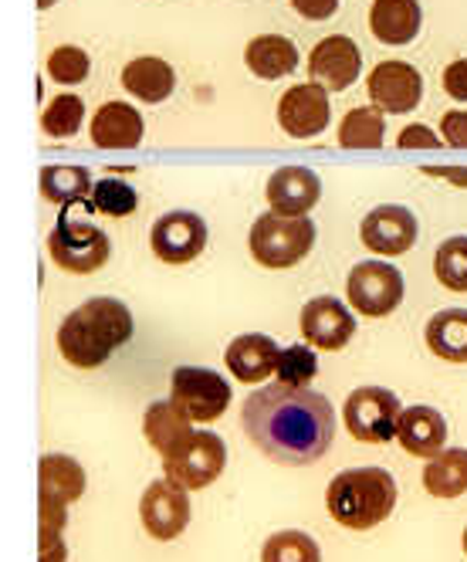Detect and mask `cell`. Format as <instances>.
I'll return each mask as SVG.
<instances>
[{"label": "cell", "instance_id": "2", "mask_svg": "<svg viewBox=\"0 0 467 562\" xmlns=\"http://www.w3.org/2000/svg\"><path fill=\"white\" fill-rule=\"evenodd\" d=\"M133 339V312L119 299H89L68 312L58 326V352L78 370H95Z\"/></svg>", "mask_w": 467, "mask_h": 562}, {"label": "cell", "instance_id": "27", "mask_svg": "<svg viewBox=\"0 0 467 562\" xmlns=\"http://www.w3.org/2000/svg\"><path fill=\"white\" fill-rule=\"evenodd\" d=\"M244 61L258 78H282L298 68V48L282 34H261L248 45Z\"/></svg>", "mask_w": 467, "mask_h": 562}, {"label": "cell", "instance_id": "17", "mask_svg": "<svg viewBox=\"0 0 467 562\" xmlns=\"http://www.w3.org/2000/svg\"><path fill=\"white\" fill-rule=\"evenodd\" d=\"M267 204L282 217H308V211L319 204L322 183L319 173L308 167H282L267 177Z\"/></svg>", "mask_w": 467, "mask_h": 562}, {"label": "cell", "instance_id": "26", "mask_svg": "<svg viewBox=\"0 0 467 562\" xmlns=\"http://www.w3.org/2000/svg\"><path fill=\"white\" fill-rule=\"evenodd\" d=\"M423 488L434 498H460L467 492V448H444L426 461Z\"/></svg>", "mask_w": 467, "mask_h": 562}, {"label": "cell", "instance_id": "10", "mask_svg": "<svg viewBox=\"0 0 467 562\" xmlns=\"http://www.w3.org/2000/svg\"><path fill=\"white\" fill-rule=\"evenodd\" d=\"M139 518H143L146 536H152L156 542H173L190 526V495H186V488L173 485L170 477L152 481V485H146V492L139 498Z\"/></svg>", "mask_w": 467, "mask_h": 562}, {"label": "cell", "instance_id": "42", "mask_svg": "<svg viewBox=\"0 0 467 562\" xmlns=\"http://www.w3.org/2000/svg\"><path fill=\"white\" fill-rule=\"evenodd\" d=\"M68 546L65 539H42V562H65Z\"/></svg>", "mask_w": 467, "mask_h": 562}, {"label": "cell", "instance_id": "18", "mask_svg": "<svg viewBox=\"0 0 467 562\" xmlns=\"http://www.w3.org/2000/svg\"><path fill=\"white\" fill-rule=\"evenodd\" d=\"M224 359H227V370L234 373V380L254 386V383H264L267 376L278 373L282 349H278V342L271 339V336L244 333V336H238L227 346Z\"/></svg>", "mask_w": 467, "mask_h": 562}, {"label": "cell", "instance_id": "34", "mask_svg": "<svg viewBox=\"0 0 467 562\" xmlns=\"http://www.w3.org/2000/svg\"><path fill=\"white\" fill-rule=\"evenodd\" d=\"M319 373V359L311 352V346H288L282 349V359H278V383L285 386H295V390H308V383L316 380Z\"/></svg>", "mask_w": 467, "mask_h": 562}, {"label": "cell", "instance_id": "43", "mask_svg": "<svg viewBox=\"0 0 467 562\" xmlns=\"http://www.w3.org/2000/svg\"><path fill=\"white\" fill-rule=\"evenodd\" d=\"M52 4H55V0H37V8H42V11H45V8H52Z\"/></svg>", "mask_w": 467, "mask_h": 562}, {"label": "cell", "instance_id": "6", "mask_svg": "<svg viewBox=\"0 0 467 562\" xmlns=\"http://www.w3.org/2000/svg\"><path fill=\"white\" fill-rule=\"evenodd\" d=\"M400 396L386 386H360L345 396L342 407V424L363 445H386V440L397 437L400 424Z\"/></svg>", "mask_w": 467, "mask_h": 562}, {"label": "cell", "instance_id": "8", "mask_svg": "<svg viewBox=\"0 0 467 562\" xmlns=\"http://www.w3.org/2000/svg\"><path fill=\"white\" fill-rule=\"evenodd\" d=\"M345 299L363 318H383L403 302V274L389 261H363L345 278Z\"/></svg>", "mask_w": 467, "mask_h": 562}, {"label": "cell", "instance_id": "16", "mask_svg": "<svg viewBox=\"0 0 467 562\" xmlns=\"http://www.w3.org/2000/svg\"><path fill=\"white\" fill-rule=\"evenodd\" d=\"M360 68H363V55H360L356 42H349L342 34L326 37V42H319L308 55L311 78L329 92H342L353 86L360 78Z\"/></svg>", "mask_w": 467, "mask_h": 562}, {"label": "cell", "instance_id": "32", "mask_svg": "<svg viewBox=\"0 0 467 562\" xmlns=\"http://www.w3.org/2000/svg\"><path fill=\"white\" fill-rule=\"evenodd\" d=\"M82 123H86V102L78 95H68V92L52 99V105L42 115V130L55 139L75 136L78 130H82Z\"/></svg>", "mask_w": 467, "mask_h": 562}, {"label": "cell", "instance_id": "1", "mask_svg": "<svg viewBox=\"0 0 467 562\" xmlns=\"http://www.w3.org/2000/svg\"><path fill=\"white\" fill-rule=\"evenodd\" d=\"M251 445L275 464L301 468L319 461L335 440V411L319 390L271 383L254 390L241 411Z\"/></svg>", "mask_w": 467, "mask_h": 562}, {"label": "cell", "instance_id": "11", "mask_svg": "<svg viewBox=\"0 0 467 562\" xmlns=\"http://www.w3.org/2000/svg\"><path fill=\"white\" fill-rule=\"evenodd\" d=\"M149 245H152V255L167 265H190L207 248V224L193 211L163 214L149 231Z\"/></svg>", "mask_w": 467, "mask_h": 562}, {"label": "cell", "instance_id": "3", "mask_svg": "<svg viewBox=\"0 0 467 562\" xmlns=\"http://www.w3.org/2000/svg\"><path fill=\"white\" fill-rule=\"evenodd\" d=\"M326 508L345 529H376L397 508V481L386 468L339 471L326 488Z\"/></svg>", "mask_w": 467, "mask_h": 562}, {"label": "cell", "instance_id": "39", "mask_svg": "<svg viewBox=\"0 0 467 562\" xmlns=\"http://www.w3.org/2000/svg\"><path fill=\"white\" fill-rule=\"evenodd\" d=\"M444 92L457 102H467V58L444 68Z\"/></svg>", "mask_w": 467, "mask_h": 562}, {"label": "cell", "instance_id": "9", "mask_svg": "<svg viewBox=\"0 0 467 562\" xmlns=\"http://www.w3.org/2000/svg\"><path fill=\"white\" fill-rule=\"evenodd\" d=\"M170 400L190 420L210 424L230 404V383L207 367H176L170 376Z\"/></svg>", "mask_w": 467, "mask_h": 562}, {"label": "cell", "instance_id": "21", "mask_svg": "<svg viewBox=\"0 0 467 562\" xmlns=\"http://www.w3.org/2000/svg\"><path fill=\"white\" fill-rule=\"evenodd\" d=\"M420 4L417 0H373L369 27L383 45H410L420 31Z\"/></svg>", "mask_w": 467, "mask_h": 562}, {"label": "cell", "instance_id": "33", "mask_svg": "<svg viewBox=\"0 0 467 562\" xmlns=\"http://www.w3.org/2000/svg\"><path fill=\"white\" fill-rule=\"evenodd\" d=\"M92 207H95L99 214H105V217H129V214H136V207H139V193H136L129 183H123V180L105 177V180H95Z\"/></svg>", "mask_w": 467, "mask_h": 562}, {"label": "cell", "instance_id": "35", "mask_svg": "<svg viewBox=\"0 0 467 562\" xmlns=\"http://www.w3.org/2000/svg\"><path fill=\"white\" fill-rule=\"evenodd\" d=\"M89 55L82 48H75V45H61L52 52L48 58V75L55 78V82L61 86H78V82H86L89 78Z\"/></svg>", "mask_w": 467, "mask_h": 562}, {"label": "cell", "instance_id": "12", "mask_svg": "<svg viewBox=\"0 0 467 562\" xmlns=\"http://www.w3.org/2000/svg\"><path fill=\"white\" fill-rule=\"evenodd\" d=\"M366 89H369L373 109L389 112V115H403V112H413L420 105L423 78L407 61H379L369 75Z\"/></svg>", "mask_w": 467, "mask_h": 562}, {"label": "cell", "instance_id": "7", "mask_svg": "<svg viewBox=\"0 0 467 562\" xmlns=\"http://www.w3.org/2000/svg\"><path fill=\"white\" fill-rule=\"evenodd\" d=\"M224 468H227V448L214 430H193L170 458H163L167 477L186 492L210 488L224 474Z\"/></svg>", "mask_w": 467, "mask_h": 562}, {"label": "cell", "instance_id": "24", "mask_svg": "<svg viewBox=\"0 0 467 562\" xmlns=\"http://www.w3.org/2000/svg\"><path fill=\"white\" fill-rule=\"evenodd\" d=\"M37 488H42V498L71 505L86 495V468L68 454H45Z\"/></svg>", "mask_w": 467, "mask_h": 562}, {"label": "cell", "instance_id": "28", "mask_svg": "<svg viewBox=\"0 0 467 562\" xmlns=\"http://www.w3.org/2000/svg\"><path fill=\"white\" fill-rule=\"evenodd\" d=\"M92 173L86 167H45L42 170V196L58 207H75L92 200Z\"/></svg>", "mask_w": 467, "mask_h": 562}, {"label": "cell", "instance_id": "13", "mask_svg": "<svg viewBox=\"0 0 467 562\" xmlns=\"http://www.w3.org/2000/svg\"><path fill=\"white\" fill-rule=\"evenodd\" d=\"M298 326H301V336H305L308 346L329 349V352L345 349L349 339L356 336V318H353V312H349L332 295H319V299L305 302Z\"/></svg>", "mask_w": 467, "mask_h": 562}, {"label": "cell", "instance_id": "5", "mask_svg": "<svg viewBox=\"0 0 467 562\" xmlns=\"http://www.w3.org/2000/svg\"><path fill=\"white\" fill-rule=\"evenodd\" d=\"M48 251H52V261L61 271L92 274L109 261L112 245H109V234L102 227H95L89 221H75L71 207H65L58 224L48 234Z\"/></svg>", "mask_w": 467, "mask_h": 562}, {"label": "cell", "instance_id": "19", "mask_svg": "<svg viewBox=\"0 0 467 562\" xmlns=\"http://www.w3.org/2000/svg\"><path fill=\"white\" fill-rule=\"evenodd\" d=\"M397 440L413 458H437L447 440V420L434 407H407L397 424Z\"/></svg>", "mask_w": 467, "mask_h": 562}, {"label": "cell", "instance_id": "4", "mask_svg": "<svg viewBox=\"0 0 467 562\" xmlns=\"http://www.w3.org/2000/svg\"><path fill=\"white\" fill-rule=\"evenodd\" d=\"M248 248L264 268H292L316 248V224L308 217H282L267 211L254 221Z\"/></svg>", "mask_w": 467, "mask_h": 562}, {"label": "cell", "instance_id": "20", "mask_svg": "<svg viewBox=\"0 0 467 562\" xmlns=\"http://www.w3.org/2000/svg\"><path fill=\"white\" fill-rule=\"evenodd\" d=\"M143 115L129 102H105L92 115V143L99 149H133L143 143Z\"/></svg>", "mask_w": 467, "mask_h": 562}, {"label": "cell", "instance_id": "25", "mask_svg": "<svg viewBox=\"0 0 467 562\" xmlns=\"http://www.w3.org/2000/svg\"><path fill=\"white\" fill-rule=\"evenodd\" d=\"M426 346L447 363H467V308H444L426 323Z\"/></svg>", "mask_w": 467, "mask_h": 562}, {"label": "cell", "instance_id": "31", "mask_svg": "<svg viewBox=\"0 0 467 562\" xmlns=\"http://www.w3.org/2000/svg\"><path fill=\"white\" fill-rule=\"evenodd\" d=\"M261 562H322V552L308 532L288 529V532H275L264 542Z\"/></svg>", "mask_w": 467, "mask_h": 562}, {"label": "cell", "instance_id": "22", "mask_svg": "<svg viewBox=\"0 0 467 562\" xmlns=\"http://www.w3.org/2000/svg\"><path fill=\"white\" fill-rule=\"evenodd\" d=\"M143 434L156 451H160L163 458H170L193 434V427H190V417L173 404V400H156V404L146 407Z\"/></svg>", "mask_w": 467, "mask_h": 562}, {"label": "cell", "instance_id": "37", "mask_svg": "<svg viewBox=\"0 0 467 562\" xmlns=\"http://www.w3.org/2000/svg\"><path fill=\"white\" fill-rule=\"evenodd\" d=\"M441 133H444V143H451V146H457V149H467V109L444 112V119H441Z\"/></svg>", "mask_w": 467, "mask_h": 562}, {"label": "cell", "instance_id": "23", "mask_svg": "<svg viewBox=\"0 0 467 562\" xmlns=\"http://www.w3.org/2000/svg\"><path fill=\"white\" fill-rule=\"evenodd\" d=\"M123 86L129 95H136L139 102H163L173 95L176 75L163 58H133L123 68Z\"/></svg>", "mask_w": 467, "mask_h": 562}, {"label": "cell", "instance_id": "38", "mask_svg": "<svg viewBox=\"0 0 467 562\" xmlns=\"http://www.w3.org/2000/svg\"><path fill=\"white\" fill-rule=\"evenodd\" d=\"M400 149H441V136L434 130H426V126H407L397 139Z\"/></svg>", "mask_w": 467, "mask_h": 562}, {"label": "cell", "instance_id": "14", "mask_svg": "<svg viewBox=\"0 0 467 562\" xmlns=\"http://www.w3.org/2000/svg\"><path fill=\"white\" fill-rule=\"evenodd\" d=\"M360 237L376 255H386V258L407 255L417 245V217H413V211H407L400 204H383L363 217Z\"/></svg>", "mask_w": 467, "mask_h": 562}, {"label": "cell", "instance_id": "36", "mask_svg": "<svg viewBox=\"0 0 467 562\" xmlns=\"http://www.w3.org/2000/svg\"><path fill=\"white\" fill-rule=\"evenodd\" d=\"M42 539H61L65 526H68V508L61 502L42 498Z\"/></svg>", "mask_w": 467, "mask_h": 562}, {"label": "cell", "instance_id": "30", "mask_svg": "<svg viewBox=\"0 0 467 562\" xmlns=\"http://www.w3.org/2000/svg\"><path fill=\"white\" fill-rule=\"evenodd\" d=\"M434 274L447 292H467V234H454L437 248Z\"/></svg>", "mask_w": 467, "mask_h": 562}, {"label": "cell", "instance_id": "15", "mask_svg": "<svg viewBox=\"0 0 467 562\" xmlns=\"http://www.w3.org/2000/svg\"><path fill=\"white\" fill-rule=\"evenodd\" d=\"M329 89L319 82L292 86L278 102V123L295 139H311L329 126Z\"/></svg>", "mask_w": 467, "mask_h": 562}, {"label": "cell", "instance_id": "41", "mask_svg": "<svg viewBox=\"0 0 467 562\" xmlns=\"http://www.w3.org/2000/svg\"><path fill=\"white\" fill-rule=\"evenodd\" d=\"M426 177H441L454 187H467V167H423Z\"/></svg>", "mask_w": 467, "mask_h": 562}, {"label": "cell", "instance_id": "44", "mask_svg": "<svg viewBox=\"0 0 467 562\" xmlns=\"http://www.w3.org/2000/svg\"><path fill=\"white\" fill-rule=\"evenodd\" d=\"M460 542H464V555H467V529H464V539Z\"/></svg>", "mask_w": 467, "mask_h": 562}, {"label": "cell", "instance_id": "40", "mask_svg": "<svg viewBox=\"0 0 467 562\" xmlns=\"http://www.w3.org/2000/svg\"><path fill=\"white\" fill-rule=\"evenodd\" d=\"M292 4L308 21H329L339 8V0H292Z\"/></svg>", "mask_w": 467, "mask_h": 562}, {"label": "cell", "instance_id": "29", "mask_svg": "<svg viewBox=\"0 0 467 562\" xmlns=\"http://www.w3.org/2000/svg\"><path fill=\"white\" fill-rule=\"evenodd\" d=\"M386 139V119L379 109H349L339 126L342 149H379Z\"/></svg>", "mask_w": 467, "mask_h": 562}]
</instances>
